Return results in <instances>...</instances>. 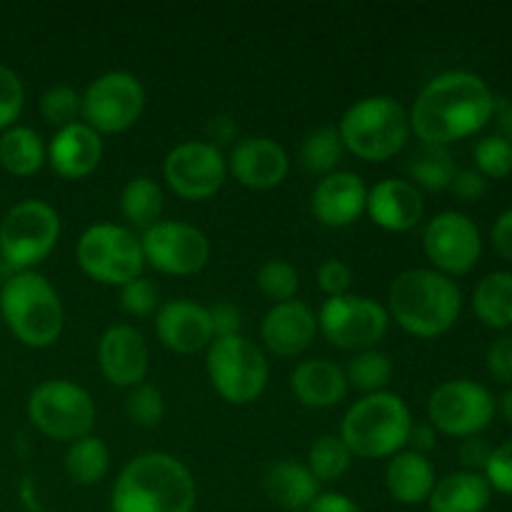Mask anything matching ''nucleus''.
Returning <instances> with one entry per match:
<instances>
[{
  "label": "nucleus",
  "mask_w": 512,
  "mask_h": 512,
  "mask_svg": "<svg viewBox=\"0 0 512 512\" xmlns=\"http://www.w3.org/2000/svg\"><path fill=\"white\" fill-rule=\"evenodd\" d=\"M195 480L178 458L143 453L120 470L110 495L113 512H193Z\"/></svg>",
  "instance_id": "nucleus-2"
},
{
  "label": "nucleus",
  "mask_w": 512,
  "mask_h": 512,
  "mask_svg": "<svg viewBox=\"0 0 512 512\" xmlns=\"http://www.w3.org/2000/svg\"><path fill=\"white\" fill-rule=\"evenodd\" d=\"M388 315L415 338H440L460 318L463 295L453 278L428 268L400 273L388 290Z\"/></svg>",
  "instance_id": "nucleus-3"
},
{
  "label": "nucleus",
  "mask_w": 512,
  "mask_h": 512,
  "mask_svg": "<svg viewBox=\"0 0 512 512\" xmlns=\"http://www.w3.org/2000/svg\"><path fill=\"white\" fill-rule=\"evenodd\" d=\"M485 363H488V373L498 383L512 385V335H503V338L493 340Z\"/></svg>",
  "instance_id": "nucleus-44"
},
{
  "label": "nucleus",
  "mask_w": 512,
  "mask_h": 512,
  "mask_svg": "<svg viewBox=\"0 0 512 512\" xmlns=\"http://www.w3.org/2000/svg\"><path fill=\"white\" fill-rule=\"evenodd\" d=\"M210 323H213V335L215 338H233L240 335L243 328V315H240L238 305L228 303V300H220L213 308H208Z\"/></svg>",
  "instance_id": "nucleus-45"
},
{
  "label": "nucleus",
  "mask_w": 512,
  "mask_h": 512,
  "mask_svg": "<svg viewBox=\"0 0 512 512\" xmlns=\"http://www.w3.org/2000/svg\"><path fill=\"white\" fill-rule=\"evenodd\" d=\"M163 205V188L148 175H138V178L128 180V185L120 193V213L133 228H140L143 233L153 228L155 223H160Z\"/></svg>",
  "instance_id": "nucleus-31"
},
{
  "label": "nucleus",
  "mask_w": 512,
  "mask_h": 512,
  "mask_svg": "<svg viewBox=\"0 0 512 512\" xmlns=\"http://www.w3.org/2000/svg\"><path fill=\"white\" fill-rule=\"evenodd\" d=\"M450 190H453L460 200H465V203H475V200L483 198L485 190H488V180H485L475 168L458 170Z\"/></svg>",
  "instance_id": "nucleus-46"
},
{
  "label": "nucleus",
  "mask_w": 512,
  "mask_h": 512,
  "mask_svg": "<svg viewBox=\"0 0 512 512\" xmlns=\"http://www.w3.org/2000/svg\"><path fill=\"white\" fill-rule=\"evenodd\" d=\"M435 483L438 478H435L433 463L413 450H400L385 468V488L390 498L400 505L428 503Z\"/></svg>",
  "instance_id": "nucleus-25"
},
{
  "label": "nucleus",
  "mask_w": 512,
  "mask_h": 512,
  "mask_svg": "<svg viewBox=\"0 0 512 512\" xmlns=\"http://www.w3.org/2000/svg\"><path fill=\"white\" fill-rule=\"evenodd\" d=\"M318 333V315L300 300L275 303L260 323V340L268 353L278 358H295L310 348Z\"/></svg>",
  "instance_id": "nucleus-21"
},
{
  "label": "nucleus",
  "mask_w": 512,
  "mask_h": 512,
  "mask_svg": "<svg viewBox=\"0 0 512 512\" xmlns=\"http://www.w3.org/2000/svg\"><path fill=\"white\" fill-rule=\"evenodd\" d=\"M290 390L308 408H333L348 393V378L333 360H303L290 373Z\"/></svg>",
  "instance_id": "nucleus-24"
},
{
  "label": "nucleus",
  "mask_w": 512,
  "mask_h": 512,
  "mask_svg": "<svg viewBox=\"0 0 512 512\" xmlns=\"http://www.w3.org/2000/svg\"><path fill=\"white\" fill-rule=\"evenodd\" d=\"M353 463V453L340 435H323L308 450V470L318 483H333L343 478Z\"/></svg>",
  "instance_id": "nucleus-34"
},
{
  "label": "nucleus",
  "mask_w": 512,
  "mask_h": 512,
  "mask_svg": "<svg viewBox=\"0 0 512 512\" xmlns=\"http://www.w3.org/2000/svg\"><path fill=\"white\" fill-rule=\"evenodd\" d=\"M483 478L488 480L490 490L512 495V440L493 448V455L483 470Z\"/></svg>",
  "instance_id": "nucleus-42"
},
{
  "label": "nucleus",
  "mask_w": 512,
  "mask_h": 512,
  "mask_svg": "<svg viewBox=\"0 0 512 512\" xmlns=\"http://www.w3.org/2000/svg\"><path fill=\"white\" fill-rule=\"evenodd\" d=\"M455 173V160L445 145H428L420 143L418 150H413L408 158V175L413 180L415 188L430 190L438 193L453 185Z\"/></svg>",
  "instance_id": "nucleus-30"
},
{
  "label": "nucleus",
  "mask_w": 512,
  "mask_h": 512,
  "mask_svg": "<svg viewBox=\"0 0 512 512\" xmlns=\"http://www.w3.org/2000/svg\"><path fill=\"white\" fill-rule=\"evenodd\" d=\"M80 115L95 133H123L133 128L145 108V88L133 73L110 70L98 75L80 95Z\"/></svg>",
  "instance_id": "nucleus-12"
},
{
  "label": "nucleus",
  "mask_w": 512,
  "mask_h": 512,
  "mask_svg": "<svg viewBox=\"0 0 512 512\" xmlns=\"http://www.w3.org/2000/svg\"><path fill=\"white\" fill-rule=\"evenodd\" d=\"M0 325H3V320H0Z\"/></svg>",
  "instance_id": "nucleus-54"
},
{
  "label": "nucleus",
  "mask_w": 512,
  "mask_h": 512,
  "mask_svg": "<svg viewBox=\"0 0 512 512\" xmlns=\"http://www.w3.org/2000/svg\"><path fill=\"white\" fill-rule=\"evenodd\" d=\"M125 415H128L130 423L140 425V428H155L165 415L163 393L155 385H135L125 398Z\"/></svg>",
  "instance_id": "nucleus-37"
},
{
  "label": "nucleus",
  "mask_w": 512,
  "mask_h": 512,
  "mask_svg": "<svg viewBox=\"0 0 512 512\" xmlns=\"http://www.w3.org/2000/svg\"><path fill=\"white\" fill-rule=\"evenodd\" d=\"M413 415L395 393H370L353 403L340 425V438L355 458H393L408 445Z\"/></svg>",
  "instance_id": "nucleus-5"
},
{
  "label": "nucleus",
  "mask_w": 512,
  "mask_h": 512,
  "mask_svg": "<svg viewBox=\"0 0 512 512\" xmlns=\"http://www.w3.org/2000/svg\"><path fill=\"white\" fill-rule=\"evenodd\" d=\"M475 170L483 175L485 180L495 178L503 180L512 173V143H508L500 135H490L475 145Z\"/></svg>",
  "instance_id": "nucleus-39"
},
{
  "label": "nucleus",
  "mask_w": 512,
  "mask_h": 512,
  "mask_svg": "<svg viewBox=\"0 0 512 512\" xmlns=\"http://www.w3.org/2000/svg\"><path fill=\"white\" fill-rule=\"evenodd\" d=\"M45 150H48L45 163H50V168L65 180L88 178L103 160V140L90 125L80 120L55 130Z\"/></svg>",
  "instance_id": "nucleus-23"
},
{
  "label": "nucleus",
  "mask_w": 512,
  "mask_h": 512,
  "mask_svg": "<svg viewBox=\"0 0 512 512\" xmlns=\"http://www.w3.org/2000/svg\"><path fill=\"white\" fill-rule=\"evenodd\" d=\"M145 263L165 275H195L210 258V240L203 230L180 220H160L140 235Z\"/></svg>",
  "instance_id": "nucleus-15"
},
{
  "label": "nucleus",
  "mask_w": 512,
  "mask_h": 512,
  "mask_svg": "<svg viewBox=\"0 0 512 512\" xmlns=\"http://www.w3.org/2000/svg\"><path fill=\"white\" fill-rule=\"evenodd\" d=\"M490 455H493V448H490L480 435H475V438H465L463 445H460V463H463V468L468 470V473L483 475Z\"/></svg>",
  "instance_id": "nucleus-47"
},
{
  "label": "nucleus",
  "mask_w": 512,
  "mask_h": 512,
  "mask_svg": "<svg viewBox=\"0 0 512 512\" xmlns=\"http://www.w3.org/2000/svg\"><path fill=\"white\" fill-rule=\"evenodd\" d=\"M490 238H493V248L498 250L505 260H512V208L505 210V213L495 220Z\"/></svg>",
  "instance_id": "nucleus-50"
},
{
  "label": "nucleus",
  "mask_w": 512,
  "mask_h": 512,
  "mask_svg": "<svg viewBox=\"0 0 512 512\" xmlns=\"http://www.w3.org/2000/svg\"><path fill=\"white\" fill-rule=\"evenodd\" d=\"M28 420L48 438L75 443L93 430L95 403L73 380H45L28 395Z\"/></svg>",
  "instance_id": "nucleus-10"
},
{
  "label": "nucleus",
  "mask_w": 512,
  "mask_h": 512,
  "mask_svg": "<svg viewBox=\"0 0 512 512\" xmlns=\"http://www.w3.org/2000/svg\"><path fill=\"white\" fill-rule=\"evenodd\" d=\"M495 95L480 75L450 70L430 80L410 108V130L420 143L445 145L480 133L493 120Z\"/></svg>",
  "instance_id": "nucleus-1"
},
{
  "label": "nucleus",
  "mask_w": 512,
  "mask_h": 512,
  "mask_svg": "<svg viewBox=\"0 0 512 512\" xmlns=\"http://www.w3.org/2000/svg\"><path fill=\"white\" fill-rule=\"evenodd\" d=\"M350 283H353V270L343 260H325L318 268V288L323 290L328 298H340L348 295Z\"/></svg>",
  "instance_id": "nucleus-43"
},
{
  "label": "nucleus",
  "mask_w": 512,
  "mask_h": 512,
  "mask_svg": "<svg viewBox=\"0 0 512 512\" xmlns=\"http://www.w3.org/2000/svg\"><path fill=\"white\" fill-rule=\"evenodd\" d=\"M345 378H348V385L363 390L365 395L383 393V388L393 378V363L380 350H363L348 363Z\"/></svg>",
  "instance_id": "nucleus-35"
},
{
  "label": "nucleus",
  "mask_w": 512,
  "mask_h": 512,
  "mask_svg": "<svg viewBox=\"0 0 512 512\" xmlns=\"http://www.w3.org/2000/svg\"><path fill=\"white\" fill-rule=\"evenodd\" d=\"M225 160L228 173L250 190L278 188L290 173V158L283 145L263 135L238 140Z\"/></svg>",
  "instance_id": "nucleus-17"
},
{
  "label": "nucleus",
  "mask_w": 512,
  "mask_h": 512,
  "mask_svg": "<svg viewBox=\"0 0 512 512\" xmlns=\"http://www.w3.org/2000/svg\"><path fill=\"white\" fill-rule=\"evenodd\" d=\"M500 413H503V418L512 425V388H508L500 395Z\"/></svg>",
  "instance_id": "nucleus-53"
},
{
  "label": "nucleus",
  "mask_w": 512,
  "mask_h": 512,
  "mask_svg": "<svg viewBox=\"0 0 512 512\" xmlns=\"http://www.w3.org/2000/svg\"><path fill=\"white\" fill-rule=\"evenodd\" d=\"M48 160L43 138L28 125H13L0 135V165L15 178H30Z\"/></svg>",
  "instance_id": "nucleus-28"
},
{
  "label": "nucleus",
  "mask_w": 512,
  "mask_h": 512,
  "mask_svg": "<svg viewBox=\"0 0 512 512\" xmlns=\"http://www.w3.org/2000/svg\"><path fill=\"white\" fill-rule=\"evenodd\" d=\"M60 238V215L38 198L13 205L0 220V263L10 273L33 270L53 253Z\"/></svg>",
  "instance_id": "nucleus-7"
},
{
  "label": "nucleus",
  "mask_w": 512,
  "mask_h": 512,
  "mask_svg": "<svg viewBox=\"0 0 512 512\" xmlns=\"http://www.w3.org/2000/svg\"><path fill=\"white\" fill-rule=\"evenodd\" d=\"M473 310L488 328H512V273L495 270L485 275L473 293Z\"/></svg>",
  "instance_id": "nucleus-29"
},
{
  "label": "nucleus",
  "mask_w": 512,
  "mask_h": 512,
  "mask_svg": "<svg viewBox=\"0 0 512 512\" xmlns=\"http://www.w3.org/2000/svg\"><path fill=\"white\" fill-rule=\"evenodd\" d=\"M430 425L450 438H475L495 418V398L475 380H448L428 400Z\"/></svg>",
  "instance_id": "nucleus-13"
},
{
  "label": "nucleus",
  "mask_w": 512,
  "mask_h": 512,
  "mask_svg": "<svg viewBox=\"0 0 512 512\" xmlns=\"http://www.w3.org/2000/svg\"><path fill=\"white\" fill-rule=\"evenodd\" d=\"M345 155V145L340 140L338 128L323 125L315 128L300 145V165L313 175H330L340 165Z\"/></svg>",
  "instance_id": "nucleus-33"
},
{
  "label": "nucleus",
  "mask_w": 512,
  "mask_h": 512,
  "mask_svg": "<svg viewBox=\"0 0 512 512\" xmlns=\"http://www.w3.org/2000/svg\"><path fill=\"white\" fill-rule=\"evenodd\" d=\"M390 315L378 300L365 295L328 298L318 313V330L340 350H373L385 338Z\"/></svg>",
  "instance_id": "nucleus-11"
},
{
  "label": "nucleus",
  "mask_w": 512,
  "mask_h": 512,
  "mask_svg": "<svg viewBox=\"0 0 512 512\" xmlns=\"http://www.w3.org/2000/svg\"><path fill=\"white\" fill-rule=\"evenodd\" d=\"M80 105H83V98L78 90L70 85H53L40 98V115L45 118V123L60 130L75 123V118L80 115Z\"/></svg>",
  "instance_id": "nucleus-38"
},
{
  "label": "nucleus",
  "mask_w": 512,
  "mask_h": 512,
  "mask_svg": "<svg viewBox=\"0 0 512 512\" xmlns=\"http://www.w3.org/2000/svg\"><path fill=\"white\" fill-rule=\"evenodd\" d=\"M365 213L373 218L378 228L388 230V233H408V230L418 228V223L423 220V193L410 180H380L375 188L368 190Z\"/></svg>",
  "instance_id": "nucleus-22"
},
{
  "label": "nucleus",
  "mask_w": 512,
  "mask_h": 512,
  "mask_svg": "<svg viewBox=\"0 0 512 512\" xmlns=\"http://www.w3.org/2000/svg\"><path fill=\"white\" fill-rule=\"evenodd\" d=\"M110 470V450L95 435H85V438L70 443L68 453H65V473L75 485L100 483Z\"/></svg>",
  "instance_id": "nucleus-32"
},
{
  "label": "nucleus",
  "mask_w": 512,
  "mask_h": 512,
  "mask_svg": "<svg viewBox=\"0 0 512 512\" xmlns=\"http://www.w3.org/2000/svg\"><path fill=\"white\" fill-rule=\"evenodd\" d=\"M493 118H498L500 138L512 143V98H495Z\"/></svg>",
  "instance_id": "nucleus-52"
},
{
  "label": "nucleus",
  "mask_w": 512,
  "mask_h": 512,
  "mask_svg": "<svg viewBox=\"0 0 512 512\" xmlns=\"http://www.w3.org/2000/svg\"><path fill=\"white\" fill-rule=\"evenodd\" d=\"M155 335L165 348L180 355L200 353L215 340L208 308L185 298L160 305L155 313Z\"/></svg>",
  "instance_id": "nucleus-19"
},
{
  "label": "nucleus",
  "mask_w": 512,
  "mask_h": 512,
  "mask_svg": "<svg viewBox=\"0 0 512 512\" xmlns=\"http://www.w3.org/2000/svg\"><path fill=\"white\" fill-rule=\"evenodd\" d=\"M408 445L413 453L428 455L430 450H435V445H438V430H435L430 423H420V425L413 423V430H410L408 435Z\"/></svg>",
  "instance_id": "nucleus-51"
},
{
  "label": "nucleus",
  "mask_w": 512,
  "mask_h": 512,
  "mask_svg": "<svg viewBox=\"0 0 512 512\" xmlns=\"http://www.w3.org/2000/svg\"><path fill=\"white\" fill-rule=\"evenodd\" d=\"M163 178L178 198L208 200L223 188L228 178V160L215 145L185 140L165 155Z\"/></svg>",
  "instance_id": "nucleus-14"
},
{
  "label": "nucleus",
  "mask_w": 512,
  "mask_h": 512,
  "mask_svg": "<svg viewBox=\"0 0 512 512\" xmlns=\"http://www.w3.org/2000/svg\"><path fill=\"white\" fill-rule=\"evenodd\" d=\"M423 248L435 270L450 278V275L470 273L478 265L483 240L473 218L445 210L425 225Z\"/></svg>",
  "instance_id": "nucleus-16"
},
{
  "label": "nucleus",
  "mask_w": 512,
  "mask_h": 512,
  "mask_svg": "<svg viewBox=\"0 0 512 512\" xmlns=\"http://www.w3.org/2000/svg\"><path fill=\"white\" fill-rule=\"evenodd\" d=\"M205 135H208L210 145H215V148H220V145H230L235 143V138H238V125H235V120L230 118V115L218 113L205 123Z\"/></svg>",
  "instance_id": "nucleus-48"
},
{
  "label": "nucleus",
  "mask_w": 512,
  "mask_h": 512,
  "mask_svg": "<svg viewBox=\"0 0 512 512\" xmlns=\"http://www.w3.org/2000/svg\"><path fill=\"white\" fill-rule=\"evenodd\" d=\"M255 283H258L260 293L268 295L275 303H288L295 300L300 290V275L285 260H268L265 265H260L258 275H255Z\"/></svg>",
  "instance_id": "nucleus-36"
},
{
  "label": "nucleus",
  "mask_w": 512,
  "mask_h": 512,
  "mask_svg": "<svg viewBox=\"0 0 512 512\" xmlns=\"http://www.w3.org/2000/svg\"><path fill=\"white\" fill-rule=\"evenodd\" d=\"M215 393L230 405H250L268 385L270 365L263 350L243 335L215 338L205 358Z\"/></svg>",
  "instance_id": "nucleus-8"
},
{
  "label": "nucleus",
  "mask_w": 512,
  "mask_h": 512,
  "mask_svg": "<svg viewBox=\"0 0 512 512\" xmlns=\"http://www.w3.org/2000/svg\"><path fill=\"white\" fill-rule=\"evenodd\" d=\"M493 498L488 480L480 473H450L435 483L428 498L430 512H485Z\"/></svg>",
  "instance_id": "nucleus-27"
},
{
  "label": "nucleus",
  "mask_w": 512,
  "mask_h": 512,
  "mask_svg": "<svg viewBox=\"0 0 512 512\" xmlns=\"http://www.w3.org/2000/svg\"><path fill=\"white\" fill-rule=\"evenodd\" d=\"M0 320L28 348H50L63 333V300L45 275L13 273L0 285Z\"/></svg>",
  "instance_id": "nucleus-4"
},
{
  "label": "nucleus",
  "mask_w": 512,
  "mask_h": 512,
  "mask_svg": "<svg viewBox=\"0 0 512 512\" xmlns=\"http://www.w3.org/2000/svg\"><path fill=\"white\" fill-rule=\"evenodd\" d=\"M305 512H363V508L343 493H320Z\"/></svg>",
  "instance_id": "nucleus-49"
},
{
  "label": "nucleus",
  "mask_w": 512,
  "mask_h": 512,
  "mask_svg": "<svg viewBox=\"0 0 512 512\" xmlns=\"http://www.w3.org/2000/svg\"><path fill=\"white\" fill-rule=\"evenodd\" d=\"M148 343L133 325H113L98 343L100 373L115 388H135L148 375Z\"/></svg>",
  "instance_id": "nucleus-18"
},
{
  "label": "nucleus",
  "mask_w": 512,
  "mask_h": 512,
  "mask_svg": "<svg viewBox=\"0 0 512 512\" xmlns=\"http://www.w3.org/2000/svg\"><path fill=\"white\" fill-rule=\"evenodd\" d=\"M345 150L368 163L398 155L410 140V115L390 95H368L350 105L338 125Z\"/></svg>",
  "instance_id": "nucleus-6"
},
{
  "label": "nucleus",
  "mask_w": 512,
  "mask_h": 512,
  "mask_svg": "<svg viewBox=\"0 0 512 512\" xmlns=\"http://www.w3.org/2000/svg\"><path fill=\"white\" fill-rule=\"evenodd\" d=\"M120 305L133 318H148V315L158 313L160 308L158 288H155L153 280L140 275V278L130 280V283H125L120 288Z\"/></svg>",
  "instance_id": "nucleus-40"
},
{
  "label": "nucleus",
  "mask_w": 512,
  "mask_h": 512,
  "mask_svg": "<svg viewBox=\"0 0 512 512\" xmlns=\"http://www.w3.org/2000/svg\"><path fill=\"white\" fill-rule=\"evenodd\" d=\"M75 258L88 278L103 285H118V288L140 278L145 268L140 238L125 225L115 223L90 225L80 235Z\"/></svg>",
  "instance_id": "nucleus-9"
},
{
  "label": "nucleus",
  "mask_w": 512,
  "mask_h": 512,
  "mask_svg": "<svg viewBox=\"0 0 512 512\" xmlns=\"http://www.w3.org/2000/svg\"><path fill=\"white\" fill-rule=\"evenodd\" d=\"M263 488L275 505L285 510H308L320 495V483L310 473L308 465L298 460H280L265 473Z\"/></svg>",
  "instance_id": "nucleus-26"
},
{
  "label": "nucleus",
  "mask_w": 512,
  "mask_h": 512,
  "mask_svg": "<svg viewBox=\"0 0 512 512\" xmlns=\"http://www.w3.org/2000/svg\"><path fill=\"white\" fill-rule=\"evenodd\" d=\"M368 188L363 178L348 170H335L315 185L310 210L325 228H348L365 213Z\"/></svg>",
  "instance_id": "nucleus-20"
},
{
  "label": "nucleus",
  "mask_w": 512,
  "mask_h": 512,
  "mask_svg": "<svg viewBox=\"0 0 512 512\" xmlns=\"http://www.w3.org/2000/svg\"><path fill=\"white\" fill-rule=\"evenodd\" d=\"M25 105V88L23 80L18 78L15 70L0 63V130L13 128L15 120L20 118Z\"/></svg>",
  "instance_id": "nucleus-41"
}]
</instances>
